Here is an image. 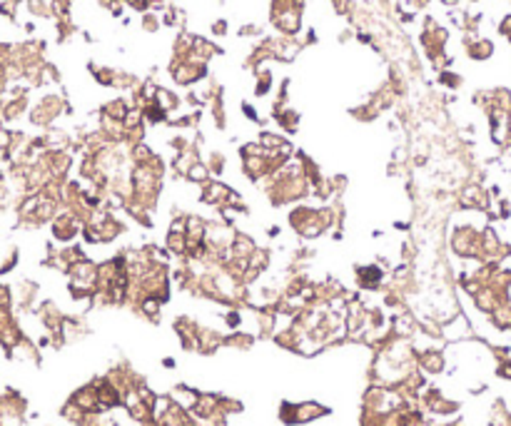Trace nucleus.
<instances>
[{
  "instance_id": "1",
  "label": "nucleus",
  "mask_w": 511,
  "mask_h": 426,
  "mask_svg": "<svg viewBox=\"0 0 511 426\" xmlns=\"http://www.w3.org/2000/svg\"><path fill=\"white\" fill-rule=\"evenodd\" d=\"M287 225L302 240H319V237L334 229V212H332V205L297 202L287 212Z\"/></svg>"
},
{
  "instance_id": "2",
  "label": "nucleus",
  "mask_w": 511,
  "mask_h": 426,
  "mask_svg": "<svg viewBox=\"0 0 511 426\" xmlns=\"http://www.w3.org/2000/svg\"><path fill=\"white\" fill-rule=\"evenodd\" d=\"M168 75L177 87L190 90V87H197L200 82L207 80L209 67H207V63L192 60V58H170Z\"/></svg>"
},
{
  "instance_id": "3",
  "label": "nucleus",
  "mask_w": 511,
  "mask_h": 426,
  "mask_svg": "<svg viewBox=\"0 0 511 426\" xmlns=\"http://www.w3.org/2000/svg\"><path fill=\"white\" fill-rule=\"evenodd\" d=\"M65 113H70V105H67V100L63 95L58 93L43 95L41 100L33 105V110H30V122L38 127H50Z\"/></svg>"
},
{
  "instance_id": "4",
  "label": "nucleus",
  "mask_w": 511,
  "mask_h": 426,
  "mask_svg": "<svg viewBox=\"0 0 511 426\" xmlns=\"http://www.w3.org/2000/svg\"><path fill=\"white\" fill-rule=\"evenodd\" d=\"M330 409L317 401H302V404H282L280 409V419L284 424H310V421L319 419V416H327Z\"/></svg>"
},
{
  "instance_id": "5",
  "label": "nucleus",
  "mask_w": 511,
  "mask_h": 426,
  "mask_svg": "<svg viewBox=\"0 0 511 426\" xmlns=\"http://www.w3.org/2000/svg\"><path fill=\"white\" fill-rule=\"evenodd\" d=\"M459 210H477V212H489L491 192L481 182H466L457 192Z\"/></svg>"
},
{
  "instance_id": "6",
  "label": "nucleus",
  "mask_w": 511,
  "mask_h": 426,
  "mask_svg": "<svg viewBox=\"0 0 511 426\" xmlns=\"http://www.w3.org/2000/svg\"><path fill=\"white\" fill-rule=\"evenodd\" d=\"M235 192L232 187L227 185V182H223L220 177H212L209 182H205V185L200 187V194H197V200L202 202V205L212 207L215 212H220L225 207V202L229 200V194Z\"/></svg>"
},
{
  "instance_id": "7",
  "label": "nucleus",
  "mask_w": 511,
  "mask_h": 426,
  "mask_svg": "<svg viewBox=\"0 0 511 426\" xmlns=\"http://www.w3.org/2000/svg\"><path fill=\"white\" fill-rule=\"evenodd\" d=\"M302 5L287 8V10H280V13L269 15V23L280 35H302Z\"/></svg>"
},
{
  "instance_id": "8",
  "label": "nucleus",
  "mask_w": 511,
  "mask_h": 426,
  "mask_svg": "<svg viewBox=\"0 0 511 426\" xmlns=\"http://www.w3.org/2000/svg\"><path fill=\"white\" fill-rule=\"evenodd\" d=\"M417 366L424 374L434 377V374H442L446 369V359L437 346H427V349H417Z\"/></svg>"
},
{
  "instance_id": "9",
  "label": "nucleus",
  "mask_w": 511,
  "mask_h": 426,
  "mask_svg": "<svg viewBox=\"0 0 511 426\" xmlns=\"http://www.w3.org/2000/svg\"><path fill=\"white\" fill-rule=\"evenodd\" d=\"M464 50L469 60L484 63L494 55V43L489 38H479L477 33H464Z\"/></svg>"
},
{
  "instance_id": "10",
  "label": "nucleus",
  "mask_w": 511,
  "mask_h": 426,
  "mask_svg": "<svg viewBox=\"0 0 511 426\" xmlns=\"http://www.w3.org/2000/svg\"><path fill=\"white\" fill-rule=\"evenodd\" d=\"M257 247H260V245L255 242V237H252V234L242 232V229H237L235 240H232V245H229V257H227V260H249ZM227 260H225V262H227Z\"/></svg>"
},
{
  "instance_id": "11",
  "label": "nucleus",
  "mask_w": 511,
  "mask_h": 426,
  "mask_svg": "<svg viewBox=\"0 0 511 426\" xmlns=\"http://www.w3.org/2000/svg\"><path fill=\"white\" fill-rule=\"evenodd\" d=\"M354 277H356V287L374 292L384 282V269L379 265H362L354 269Z\"/></svg>"
},
{
  "instance_id": "12",
  "label": "nucleus",
  "mask_w": 511,
  "mask_h": 426,
  "mask_svg": "<svg viewBox=\"0 0 511 426\" xmlns=\"http://www.w3.org/2000/svg\"><path fill=\"white\" fill-rule=\"evenodd\" d=\"M217 55H223V47L217 45L215 41H209V38H202V35H195V43H192V53H190V58L192 60H200V63H212L217 58Z\"/></svg>"
},
{
  "instance_id": "13",
  "label": "nucleus",
  "mask_w": 511,
  "mask_h": 426,
  "mask_svg": "<svg viewBox=\"0 0 511 426\" xmlns=\"http://www.w3.org/2000/svg\"><path fill=\"white\" fill-rule=\"evenodd\" d=\"M165 249H168L172 257H177V260H185V257H188V229L168 227V234H165Z\"/></svg>"
},
{
  "instance_id": "14",
  "label": "nucleus",
  "mask_w": 511,
  "mask_h": 426,
  "mask_svg": "<svg viewBox=\"0 0 511 426\" xmlns=\"http://www.w3.org/2000/svg\"><path fill=\"white\" fill-rule=\"evenodd\" d=\"M155 102H157V105H160L168 115L180 113V107L185 105V100H182V95H180V93H175L172 87H165V85H157Z\"/></svg>"
},
{
  "instance_id": "15",
  "label": "nucleus",
  "mask_w": 511,
  "mask_h": 426,
  "mask_svg": "<svg viewBox=\"0 0 511 426\" xmlns=\"http://www.w3.org/2000/svg\"><path fill=\"white\" fill-rule=\"evenodd\" d=\"M130 107H133V102H130L128 95H117V98H110V100L102 102L100 115L113 117V120H125V115L130 113Z\"/></svg>"
},
{
  "instance_id": "16",
  "label": "nucleus",
  "mask_w": 511,
  "mask_h": 426,
  "mask_svg": "<svg viewBox=\"0 0 511 426\" xmlns=\"http://www.w3.org/2000/svg\"><path fill=\"white\" fill-rule=\"evenodd\" d=\"M275 117V122H277V127H280V133H284V135H297V130H299V113H297L295 107L292 105H287L284 110H280L277 115H272Z\"/></svg>"
},
{
  "instance_id": "17",
  "label": "nucleus",
  "mask_w": 511,
  "mask_h": 426,
  "mask_svg": "<svg viewBox=\"0 0 511 426\" xmlns=\"http://www.w3.org/2000/svg\"><path fill=\"white\" fill-rule=\"evenodd\" d=\"M170 399L175 401L177 406H182V409H188V412H192L197 406V399H200V392H195L192 386H185V384H177L172 392H170Z\"/></svg>"
},
{
  "instance_id": "18",
  "label": "nucleus",
  "mask_w": 511,
  "mask_h": 426,
  "mask_svg": "<svg viewBox=\"0 0 511 426\" xmlns=\"http://www.w3.org/2000/svg\"><path fill=\"white\" fill-rule=\"evenodd\" d=\"M272 87H275V73H272V67H260V70H255V87H252V93H255V98H267L269 93H272Z\"/></svg>"
},
{
  "instance_id": "19",
  "label": "nucleus",
  "mask_w": 511,
  "mask_h": 426,
  "mask_svg": "<svg viewBox=\"0 0 511 426\" xmlns=\"http://www.w3.org/2000/svg\"><path fill=\"white\" fill-rule=\"evenodd\" d=\"M350 115L354 117L356 122H364V125H370V122H374L382 115V110H379L374 102H372V98H367L364 102H359L356 107H352Z\"/></svg>"
},
{
  "instance_id": "20",
  "label": "nucleus",
  "mask_w": 511,
  "mask_h": 426,
  "mask_svg": "<svg viewBox=\"0 0 511 426\" xmlns=\"http://www.w3.org/2000/svg\"><path fill=\"white\" fill-rule=\"evenodd\" d=\"M90 75L93 80L100 87H115V78H117V67L113 65H98V63H90Z\"/></svg>"
},
{
  "instance_id": "21",
  "label": "nucleus",
  "mask_w": 511,
  "mask_h": 426,
  "mask_svg": "<svg viewBox=\"0 0 511 426\" xmlns=\"http://www.w3.org/2000/svg\"><path fill=\"white\" fill-rule=\"evenodd\" d=\"M142 117H145V122H148V127H150V125H168L170 115L165 113L155 100H150L142 107Z\"/></svg>"
},
{
  "instance_id": "22",
  "label": "nucleus",
  "mask_w": 511,
  "mask_h": 426,
  "mask_svg": "<svg viewBox=\"0 0 511 426\" xmlns=\"http://www.w3.org/2000/svg\"><path fill=\"white\" fill-rule=\"evenodd\" d=\"M128 153H130V162H133V165H145V162H150L157 155L145 140L137 142V145H133V147H128Z\"/></svg>"
},
{
  "instance_id": "23",
  "label": "nucleus",
  "mask_w": 511,
  "mask_h": 426,
  "mask_svg": "<svg viewBox=\"0 0 511 426\" xmlns=\"http://www.w3.org/2000/svg\"><path fill=\"white\" fill-rule=\"evenodd\" d=\"M185 180H188L190 185L202 187V185H205V182H209V180H212V172H209V167L205 165V160H200V162H195V165L190 167V172L185 175Z\"/></svg>"
},
{
  "instance_id": "24",
  "label": "nucleus",
  "mask_w": 511,
  "mask_h": 426,
  "mask_svg": "<svg viewBox=\"0 0 511 426\" xmlns=\"http://www.w3.org/2000/svg\"><path fill=\"white\" fill-rule=\"evenodd\" d=\"M207 107H209V115H212V122H215L217 130H225V127H227V107H225V98L209 100Z\"/></svg>"
},
{
  "instance_id": "25",
  "label": "nucleus",
  "mask_w": 511,
  "mask_h": 426,
  "mask_svg": "<svg viewBox=\"0 0 511 426\" xmlns=\"http://www.w3.org/2000/svg\"><path fill=\"white\" fill-rule=\"evenodd\" d=\"M205 165L209 167V172H212V177H223L225 170H227V157H225V153L209 150L207 157H205Z\"/></svg>"
},
{
  "instance_id": "26",
  "label": "nucleus",
  "mask_w": 511,
  "mask_h": 426,
  "mask_svg": "<svg viewBox=\"0 0 511 426\" xmlns=\"http://www.w3.org/2000/svg\"><path fill=\"white\" fill-rule=\"evenodd\" d=\"M269 265H272V249L260 245L249 257V267H255L257 272H264V269H269Z\"/></svg>"
},
{
  "instance_id": "27",
  "label": "nucleus",
  "mask_w": 511,
  "mask_h": 426,
  "mask_svg": "<svg viewBox=\"0 0 511 426\" xmlns=\"http://www.w3.org/2000/svg\"><path fill=\"white\" fill-rule=\"evenodd\" d=\"M437 82L442 87H446V90H459V87L464 85V78L459 73H454V70H439L437 73Z\"/></svg>"
},
{
  "instance_id": "28",
  "label": "nucleus",
  "mask_w": 511,
  "mask_h": 426,
  "mask_svg": "<svg viewBox=\"0 0 511 426\" xmlns=\"http://www.w3.org/2000/svg\"><path fill=\"white\" fill-rule=\"evenodd\" d=\"M140 27H142V33H157L162 27V15L157 13V10H148V13H142L140 15Z\"/></svg>"
},
{
  "instance_id": "29",
  "label": "nucleus",
  "mask_w": 511,
  "mask_h": 426,
  "mask_svg": "<svg viewBox=\"0 0 511 426\" xmlns=\"http://www.w3.org/2000/svg\"><path fill=\"white\" fill-rule=\"evenodd\" d=\"M237 35H240V38H255V41H260V38H264V30H262V25H257V23H247V25H242L237 30Z\"/></svg>"
},
{
  "instance_id": "30",
  "label": "nucleus",
  "mask_w": 511,
  "mask_h": 426,
  "mask_svg": "<svg viewBox=\"0 0 511 426\" xmlns=\"http://www.w3.org/2000/svg\"><path fill=\"white\" fill-rule=\"evenodd\" d=\"M332 8H334L337 15H344V18H350L354 13V3L352 0H332Z\"/></svg>"
},
{
  "instance_id": "31",
  "label": "nucleus",
  "mask_w": 511,
  "mask_h": 426,
  "mask_svg": "<svg viewBox=\"0 0 511 426\" xmlns=\"http://www.w3.org/2000/svg\"><path fill=\"white\" fill-rule=\"evenodd\" d=\"M209 33H212V38H225V35L229 33V25L225 18H217V21L209 23Z\"/></svg>"
},
{
  "instance_id": "32",
  "label": "nucleus",
  "mask_w": 511,
  "mask_h": 426,
  "mask_svg": "<svg viewBox=\"0 0 511 426\" xmlns=\"http://www.w3.org/2000/svg\"><path fill=\"white\" fill-rule=\"evenodd\" d=\"M125 5L133 10V13H148L150 10V0H125Z\"/></svg>"
},
{
  "instance_id": "33",
  "label": "nucleus",
  "mask_w": 511,
  "mask_h": 426,
  "mask_svg": "<svg viewBox=\"0 0 511 426\" xmlns=\"http://www.w3.org/2000/svg\"><path fill=\"white\" fill-rule=\"evenodd\" d=\"M242 115L247 117L249 122H255V125H260L262 122V117H260V113H257L255 107L249 105V102H242Z\"/></svg>"
},
{
  "instance_id": "34",
  "label": "nucleus",
  "mask_w": 511,
  "mask_h": 426,
  "mask_svg": "<svg viewBox=\"0 0 511 426\" xmlns=\"http://www.w3.org/2000/svg\"><path fill=\"white\" fill-rule=\"evenodd\" d=\"M407 5H409L414 13H419V10H427V8L431 5V0H409Z\"/></svg>"
},
{
  "instance_id": "35",
  "label": "nucleus",
  "mask_w": 511,
  "mask_h": 426,
  "mask_svg": "<svg viewBox=\"0 0 511 426\" xmlns=\"http://www.w3.org/2000/svg\"><path fill=\"white\" fill-rule=\"evenodd\" d=\"M439 3H442L444 8H449V10H454V8H459L464 0H439Z\"/></svg>"
},
{
  "instance_id": "36",
  "label": "nucleus",
  "mask_w": 511,
  "mask_h": 426,
  "mask_svg": "<svg viewBox=\"0 0 511 426\" xmlns=\"http://www.w3.org/2000/svg\"><path fill=\"white\" fill-rule=\"evenodd\" d=\"M280 232H282V229H280V227H275V225H272V227H269V229H267V234H269V237H280Z\"/></svg>"
},
{
  "instance_id": "37",
  "label": "nucleus",
  "mask_w": 511,
  "mask_h": 426,
  "mask_svg": "<svg viewBox=\"0 0 511 426\" xmlns=\"http://www.w3.org/2000/svg\"><path fill=\"white\" fill-rule=\"evenodd\" d=\"M469 3H477V0H469Z\"/></svg>"
}]
</instances>
